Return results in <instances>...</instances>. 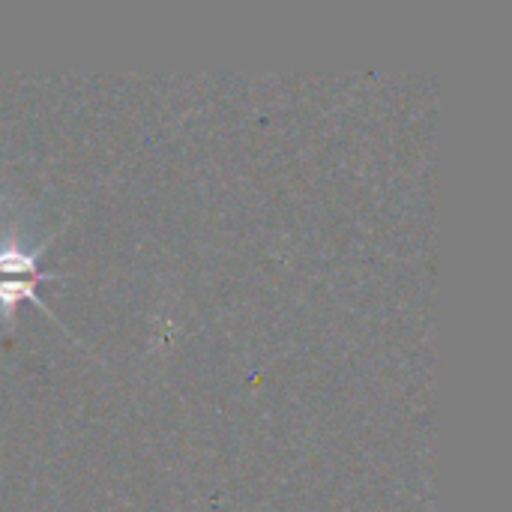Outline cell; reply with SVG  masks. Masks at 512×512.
Listing matches in <instances>:
<instances>
[{"label": "cell", "instance_id": "cell-1", "mask_svg": "<svg viewBox=\"0 0 512 512\" xmlns=\"http://www.w3.org/2000/svg\"><path fill=\"white\" fill-rule=\"evenodd\" d=\"M51 240H54V234L48 240H42V243H30L15 228L0 231V321H3V327L15 330V309L24 300L33 303L51 321H57V315L36 294V285L39 282H45V279H51V282L63 279V273H51V270H42L39 267L42 252L51 246Z\"/></svg>", "mask_w": 512, "mask_h": 512}]
</instances>
